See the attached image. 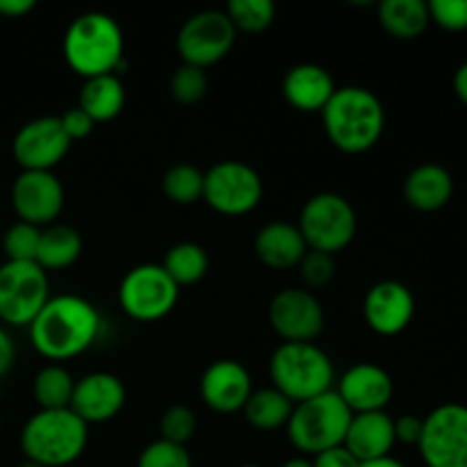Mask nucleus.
Returning a JSON list of instances; mask_svg holds the SVG:
<instances>
[{"label": "nucleus", "instance_id": "23", "mask_svg": "<svg viewBox=\"0 0 467 467\" xmlns=\"http://www.w3.org/2000/svg\"><path fill=\"white\" fill-rule=\"evenodd\" d=\"M306 251H308V246H306L304 235L295 223H265L255 235V254H258L260 263L272 269L299 267Z\"/></svg>", "mask_w": 467, "mask_h": 467}, {"label": "nucleus", "instance_id": "37", "mask_svg": "<svg viewBox=\"0 0 467 467\" xmlns=\"http://www.w3.org/2000/svg\"><path fill=\"white\" fill-rule=\"evenodd\" d=\"M429 16L447 32L467 30V0H431Z\"/></svg>", "mask_w": 467, "mask_h": 467}, {"label": "nucleus", "instance_id": "13", "mask_svg": "<svg viewBox=\"0 0 467 467\" xmlns=\"http://www.w3.org/2000/svg\"><path fill=\"white\" fill-rule=\"evenodd\" d=\"M71 144L59 117H39L18 128L12 153L23 171H53L67 158Z\"/></svg>", "mask_w": 467, "mask_h": 467}, {"label": "nucleus", "instance_id": "46", "mask_svg": "<svg viewBox=\"0 0 467 467\" xmlns=\"http://www.w3.org/2000/svg\"><path fill=\"white\" fill-rule=\"evenodd\" d=\"M18 467H44V465H39V463H32V461H26V463H21Z\"/></svg>", "mask_w": 467, "mask_h": 467}, {"label": "nucleus", "instance_id": "38", "mask_svg": "<svg viewBox=\"0 0 467 467\" xmlns=\"http://www.w3.org/2000/svg\"><path fill=\"white\" fill-rule=\"evenodd\" d=\"M59 123H62L64 132L68 135V140H85V137L91 135V130H94L96 123L91 121L89 117H87L85 112H82L80 108H68L67 112L59 117Z\"/></svg>", "mask_w": 467, "mask_h": 467}, {"label": "nucleus", "instance_id": "41", "mask_svg": "<svg viewBox=\"0 0 467 467\" xmlns=\"http://www.w3.org/2000/svg\"><path fill=\"white\" fill-rule=\"evenodd\" d=\"M14 360H16V347H14L9 333L0 328V379L7 377L9 369L14 368Z\"/></svg>", "mask_w": 467, "mask_h": 467}, {"label": "nucleus", "instance_id": "21", "mask_svg": "<svg viewBox=\"0 0 467 467\" xmlns=\"http://www.w3.org/2000/svg\"><path fill=\"white\" fill-rule=\"evenodd\" d=\"M336 89L331 73L319 64H296L283 78V96L299 112H322Z\"/></svg>", "mask_w": 467, "mask_h": 467}, {"label": "nucleus", "instance_id": "48", "mask_svg": "<svg viewBox=\"0 0 467 467\" xmlns=\"http://www.w3.org/2000/svg\"><path fill=\"white\" fill-rule=\"evenodd\" d=\"M0 422H3V420H0Z\"/></svg>", "mask_w": 467, "mask_h": 467}, {"label": "nucleus", "instance_id": "36", "mask_svg": "<svg viewBox=\"0 0 467 467\" xmlns=\"http://www.w3.org/2000/svg\"><path fill=\"white\" fill-rule=\"evenodd\" d=\"M299 274L301 281L306 283V287L310 290H319V287H327L328 283L336 278V258L322 251H306V255L299 263Z\"/></svg>", "mask_w": 467, "mask_h": 467}, {"label": "nucleus", "instance_id": "7", "mask_svg": "<svg viewBox=\"0 0 467 467\" xmlns=\"http://www.w3.org/2000/svg\"><path fill=\"white\" fill-rule=\"evenodd\" d=\"M296 228L310 251L336 255L354 242L358 217H356L354 205L345 196L336 192H322L306 201Z\"/></svg>", "mask_w": 467, "mask_h": 467}, {"label": "nucleus", "instance_id": "14", "mask_svg": "<svg viewBox=\"0 0 467 467\" xmlns=\"http://www.w3.org/2000/svg\"><path fill=\"white\" fill-rule=\"evenodd\" d=\"M324 308L306 287H285L269 304V324L283 342H315L324 331Z\"/></svg>", "mask_w": 467, "mask_h": 467}, {"label": "nucleus", "instance_id": "3", "mask_svg": "<svg viewBox=\"0 0 467 467\" xmlns=\"http://www.w3.org/2000/svg\"><path fill=\"white\" fill-rule=\"evenodd\" d=\"M123 48L121 26L105 12L80 14L64 32V59L85 80L109 73L117 76Z\"/></svg>", "mask_w": 467, "mask_h": 467}, {"label": "nucleus", "instance_id": "2", "mask_svg": "<svg viewBox=\"0 0 467 467\" xmlns=\"http://www.w3.org/2000/svg\"><path fill=\"white\" fill-rule=\"evenodd\" d=\"M324 130L337 150L365 153L379 144L386 128V109L379 96L365 87H337L322 109Z\"/></svg>", "mask_w": 467, "mask_h": 467}, {"label": "nucleus", "instance_id": "43", "mask_svg": "<svg viewBox=\"0 0 467 467\" xmlns=\"http://www.w3.org/2000/svg\"><path fill=\"white\" fill-rule=\"evenodd\" d=\"M451 85H454L456 99H459L461 103H463L467 108V62H463L459 68H456Z\"/></svg>", "mask_w": 467, "mask_h": 467}, {"label": "nucleus", "instance_id": "45", "mask_svg": "<svg viewBox=\"0 0 467 467\" xmlns=\"http://www.w3.org/2000/svg\"><path fill=\"white\" fill-rule=\"evenodd\" d=\"M281 467H313V461L306 459V456H296V459L285 461Z\"/></svg>", "mask_w": 467, "mask_h": 467}, {"label": "nucleus", "instance_id": "17", "mask_svg": "<svg viewBox=\"0 0 467 467\" xmlns=\"http://www.w3.org/2000/svg\"><path fill=\"white\" fill-rule=\"evenodd\" d=\"M126 406V386L109 372H91L76 381L68 409L89 427L117 418Z\"/></svg>", "mask_w": 467, "mask_h": 467}, {"label": "nucleus", "instance_id": "8", "mask_svg": "<svg viewBox=\"0 0 467 467\" xmlns=\"http://www.w3.org/2000/svg\"><path fill=\"white\" fill-rule=\"evenodd\" d=\"M48 299V274L39 265L12 260L0 265V322L9 327H30Z\"/></svg>", "mask_w": 467, "mask_h": 467}, {"label": "nucleus", "instance_id": "39", "mask_svg": "<svg viewBox=\"0 0 467 467\" xmlns=\"http://www.w3.org/2000/svg\"><path fill=\"white\" fill-rule=\"evenodd\" d=\"M424 418L418 415H401L395 420V441L401 445H415L418 447L420 438H422Z\"/></svg>", "mask_w": 467, "mask_h": 467}, {"label": "nucleus", "instance_id": "32", "mask_svg": "<svg viewBox=\"0 0 467 467\" xmlns=\"http://www.w3.org/2000/svg\"><path fill=\"white\" fill-rule=\"evenodd\" d=\"M39 237L41 228L26 222L12 223L3 235L5 258L12 260V263H35L36 249H39Z\"/></svg>", "mask_w": 467, "mask_h": 467}, {"label": "nucleus", "instance_id": "16", "mask_svg": "<svg viewBox=\"0 0 467 467\" xmlns=\"http://www.w3.org/2000/svg\"><path fill=\"white\" fill-rule=\"evenodd\" d=\"M368 327L377 336L395 337L409 328L415 317V296L404 283L379 281L368 290L363 301Z\"/></svg>", "mask_w": 467, "mask_h": 467}, {"label": "nucleus", "instance_id": "4", "mask_svg": "<svg viewBox=\"0 0 467 467\" xmlns=\"http://www.w3.org/2000/svg\"><path fill=\"white\" fill-rule=\"evenodd\" d=\"M89 441V427L71 409L39 410L21 429L26 461L44 467L71 465L82 456Z\"/></svg>", "mask_w": 467, "mask_h": 467}, {"label": "nucleus", "instance_id": "34", "mask_svg": "<svg viewBox=\"0 0 467 467\" xmlns=\"http://www.w3.org/2000/svg\"><path fill=\"white\" fill-rule=\"evenodd\" d=\"M196 433V415L190 406H169L164 415L160 418V436L162 441L173 442V445L187 447V442Z\"/></svg>", "mask_w": 467, "mask_h": 467}, {"label": "nucleus", "instance_id": "22", "mask_svg": "<svg viewBox=\"0 0 467 467\" xmlns=\"http://www.w3.org/2000/svg\"><path fill=\"white\" fill-rule=\"evenodd\" d=\"M454 196V178L442 164L424 162L415 167L404 181V199L420 213L442 210Z\"/></svg>", "mask_w": 467, "mask_h": 467}, {"label": "nucleus", "instance_id": "5", "mask_svg": "<svg viewBox=\"0 0 467 467\" xmlns=\"http://www.w3.org/2000/svg\"><path fill=\"white\" fill-rule=\"evenodd\" d=\"M269 374L278 392L292 404L333 390L336 369L331 358L315 342H283L269 360Z\"/></svg>", "mask_w": 467, "mask_h": 467}, {"label": "nucleus", "instance_id": "33", "mask_svg": "<svg viewBox=\"0 0 467 467\" xmlns=\"http://www.w3.org/2000/svg\"><path fill=\"white\" fill-rule=\"evenodd\" d=\"M169 91H171L173 100L182 105H194L208 91V76H205L203 68L190 67V64H182L173 71L171 82H169Z\"/></svg>", "mask_w": 467, "mask_h": 467}, {"label": "nucleus", "instance_id": "18", "mask_svg": "<svg viewBox=\"0 0 467 467\" xmlns=\"http://www.w3.org/2000/svg\"><path fill=\"white\" fill-rule=\"evenodd\" d=\"M254 392L249 369L231 358L214 360L201 377V400L214 413H237Z\"/></svg>", "mask_w": 467, "mask_h": 467}, {"label": "nucleus", "instance_id": "40", "mask_svg": "<svg viewBox=\"0 0 467 467\" xmlns=\"http://www.w3.org/2000/svg\"><path fill=\"white\" fill-rule=\"evenodd\" d=\"M310 461H313V467H360L356 456L345 445L322 451V454L313 456Z\"/></svg>", "mask_w": 467, "mask_h": 467}, {"label": "nucleus", "instance_id": "1", "mask_svg": "<svg viewBox=\"0 0 467 467\" xmlns=\"http://www.w3.org/2000/svg\"><path fill=\"white\" fill-rule=\"evenodd\" d=\"M100 333V315L78 295L50 296L30 324V342L53 363L85 354Z\"/></svg>", "mask_w": 467, "mask_h": 467}, {"label": "nucleus", "instance_id": "28", "mask_svg": "<svg viewBox=\"0 0 467 467\" xmlns=\"http://www.w3.org/2000/svg\"><path fill=\"white\" fill-rule=\"evenodd\" d=\"M162 267L171 276V281L182 287L199 283L208 274L210 260L203 246H199L196 242H178L167 251Z\"/></svg>", "mask_w": 467, "mask_h": 467}, {"label": "nucleus", "instance_id": "6", "mask_svg": "<svg viewBox=\"0 0 467 467\" xmlns=\"http://www.w3.org/2000/svg\"><path fill=\"white\" fill-rule=\"evenodd\" d=\"M351 413L336 390L295 404L287 422V438L306 456H317L333 447L345 445Z\"/></svg>", "mask_w": 467, "mask_h": 467}, {"label": "nucleus", "instance_id": "24", "mask_svg": "<svg viewBox=\"0 0 467 467\" xmlns=\"http://www.w3.org/2000/svg\"><path fill=\"white\" fill-rule=\"evenodd\" d=\"M123 105H126V87H123L121 78L114 76V73L87 78L85 85L80 87L78 108L94 123H105L117 119L121 114Z\"/></svg>", "mask_w": 467, "mask_h": 467}, {"label": "nucleus", "instance_id": "19", "mask_svg": "<svg viewBox=\"0 0 467 467\" xmlns=\"http://www.w3.org/2000/svg\"><path fill=\"white\" fill-rule=\"evenodd\" d=\"M337 395L354 415L386 410L395 395L392 377L374 363L351 365L337 383Z\"/></svg>", "mask_w": 467, "mask_h": 467}, {"label": "nucleus", "instance_id": "27", "mask_svg": "<svg viewBox=\"0 0 467 467\" xmlns=\"http://www.w3.org/2000/svg\"><path fill=\"white\" fill-rule=\"evenodd\" d=\"M242 410H244L246 422L254 429H258V431H276V429L287 427L295 404L272 386L251 392L249 401Z\"/></svg>", "mask_w": 467, "mask_h": 467}, {"label": "nucleus", "instance_id": "20", "mask_svg": "<svg viewBox=\"0 0 467 467\" xmlns=\"http://www.w3.org/2000/svg\"><path fill=\"white\" fill-rule=\"evenodd\" d=\"M395 445V418H390L386 410L358 413L351 418L345 436V447L356 456L358 463L390 456Z\"/></svg>", "mask_w": 467, "mask_h": 467}, {"label": "nucleus", "instance_id": "10", "mask_svg": "<svg viewBox=\"0 0 467 467\" xmlns=\"http://www.w3.org/2000/svg\"><path fill=\"white\" fill-rule=\"evenodd\" d=\"M237 30L226 12L203 9L187 18L176 36V48L182 64L208 68L222 62L235 46Z\"/></svg>", "mask_w": 467, "mask_h": 467}, {"label": "nucleus", "instance_id": "47", "mask_svg": "<svg viewBox=\"0 0 467 467\" xmlns=\"http://www.w3.org/2000/svg\"><path fill=\"white\" fill-rule=\"evenodd\" d=\"M242 467H260V465H254V463H249V465H242Z\"/></svg>", "mask_w": 467, "mask_h": 467}, {"label": "nucleus", "instance_id": "26", "mask_svg": "<svg viewBox=\"0 0 467 467\" xmlns=\"http://www.w3.org/2000/svg\"><path fill=\"white\" fill-rule=\"evenodd\" d=\"M379 23L395 39H418L431 23L429 5L424 0H383L379 5Z\"/></svg>", "mask_w": 467, "mask_h": 467}, {"label": "nucleus", "instance_id": "42", "mask_svg": "<svg viewBox=\"0 0 467 467\" xmlns=\"http://www.w3.org/2000/svg\"><path fill=\"white\" fill-rule=\"evenodd\" d=\"M35 9V0H0V16L21 18Z\"/></svg>", "mask_w": 467, "mask_h": 467}, {"label": "nucleus", "instance_id": "25", "mask_svg": "<svg viewBox=\"0 0 467 467\" xmlns=\"http://www.w3.org/2000/svg\"><path fill=\"white\" fill-rule=\"evenodd\" d=\"M82 254V235L73 226L67 223H53L44 228L39 237V249H36V260L44 272H57L67 269L80 258Z\"/></svg>", "mask_w": 467, "mask_h": 467}, {"label": "nucleus", "instance_id": "29", "mask_svg": "<svg viewBox=\"0 0 467 467\" xmlns=\"http://www.w3.org/2000/svg\"><path fill=\"white\" fill-rule=\"evenodd\" d=\"M73 381L71 372L62 365H46L44 369H39L32 383V395H35L39 410H59L68 409L71 406Z\"/></svg>", "mask_w": 467, "mask_h": 467}, {"label": "nucleus", "instance_id": "15", "mask_svg": "<svg viewBox=\"0 0 467 467\" xmlns=\"http://www.w3.org/2000/svg\"><path fill=\"white\" fill-rule=\"evenodd\" d=\"M12 208L18 222L53 226L64 208V187L53 171H21L12 185Z\"/></svg>", "mask_w": 467, "mask_h": 467}, {"label": "nucleus", "instance_id": "35", "mask_svg": "<svg viewBox=\"0 0 467 467\" xmlns=\"http://www.w3.org/2000/svg\"><path fill=\"white\" fill-rule=\"evenodd\" d=\"M137 467H192V456L187 447L173 445V442L158 438L144 447V451L137 459Z\"/></svg>", "mask_w": 467, "mask_h": 467}, {"label": "nucleus", "instance_id": "12", "mask_svg": "<svg viewBox=\"0 0 467 467\" xmlns=\"http://www.w3.org/2000/svg\"><path fill=\"white\" fill-rule=\"evenodd\" d=\"M418 450L427 467H467V406L450 401L433 409Z\"/></svg>", "mask_w": 467, "mask_h": 467}, {"label": "nucleus", "instance_id": "30", "mask_svg": "<svg viewBox=\"0 0 467 467\" xmlns=\"http://www.w3.org/2000/svg\"><path fill=\"white\" fill-rule=\"evenodd\" d=\"M203 178L205 173L194 164H173L167 169L162 178V190L167 199L176 205H192L203 199Z\"/></svg>", "mask_w": 467, "mask_h": 467}, {"label": "nucleus", "instance_id": "9", "mask_svg": "<svg viewBox=\"0 0 467 467\" xmlns=\"http://www.w3.org/2000/svg\"><path fill=\"white\" fill-rule=\"evenodd\" d=\"M181 287L171 281L162 265L146 263L130 269L119 285V304L137 322H158L178 304Z\"/></svg>", "mask_w": 467, "mask_h": 467}, {"label": "nucleus", "instance_id": "11", "mask_svg": "<svg viewBox=\"0 0 467 467\" xmlns=\"http://www.w3.org/2000/svg\"><path fill=\"white\" fill-rule=\"evenodd\" d=\"M260 199H263V181L251 164L226 160L205 171L203 201L214 213L242 217L258 208Z\"/></svg>", "mask_w": 467, "mask_h": 467}, {"label": "nucleus", "instance_id": "44", "mask_svg": "<svg viewBox=\"0 0 467 467\" xmlns=\"http://www.w3.org/2000/svg\"><path fill=\"white\" fill-rule=\"evenodd\" d=\"M360 467H406L401 461H397L395 456H383V459L368 461V463H360Z\"/></svg>", "mask_w": 467, "mask_h": 467}, {"label": "nucleus", "instance_id": "31", "mask_svg": "<svg viewBox=\"0 0 467 467\" xmlns=\"http://www.w3.org/2000/svg\"><path fill=\"white\" fill-rule=\"evenodd\" d=\"M226 14L233 26H235V30L258 35V32H265L274 23L276 5L272 0H231Z\"/></svg>", "mask_w": 467, "mask_h": 467}]
</instances>
